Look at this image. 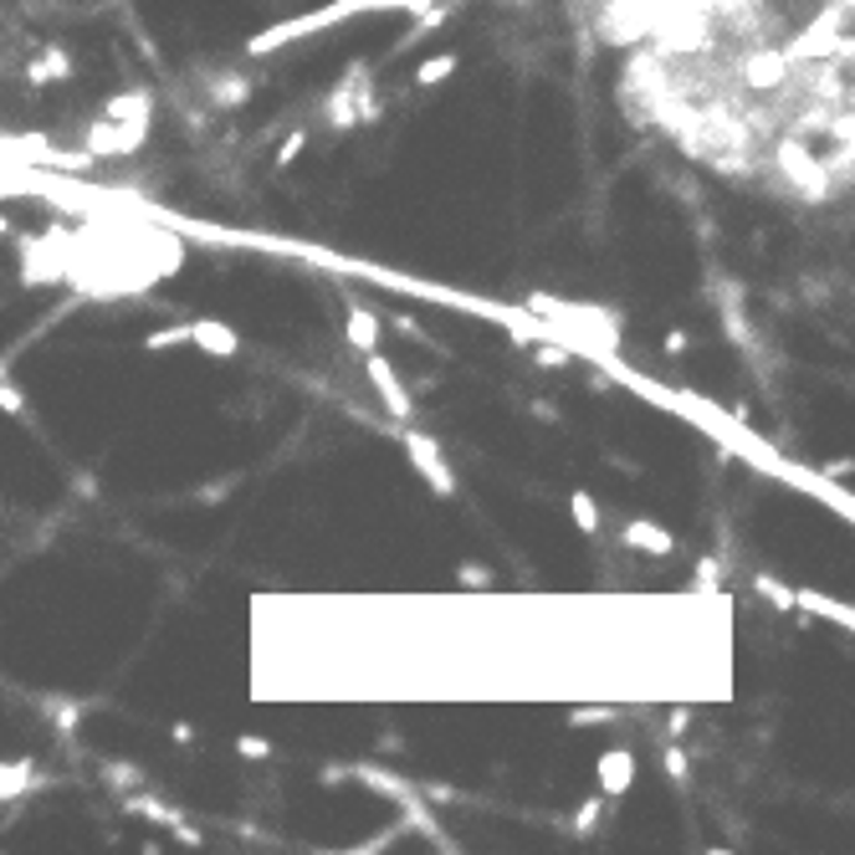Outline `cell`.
Returning <instances> with one entry per match:
<instances>
[{
  "mask_svg": "<svg viewBox=\"0 0 855 855\" xmlns=\"http://www.w3.org/2000/svg\"><path fill=\"white\" fill-rule=\"evenodd\" d=\"M144 139H149V123L103 113L98 123L87 129V154H93V159H123V154H134Z\"/></svg>",
  "mask_w": 855,
  "mask_h": 855,
  "instance_id": "1",
  "label": "cell"
},
{
  "mask_svg": "<svg viewBox=\"0 0 855 855\" xmlns=\"http://www.w3.org/2000/svg\"><path fill=\"white\" fill-rule=\"evenodd\" d=\"M400 441H405V451H410V461H416L420 477L436 486L441 497H451V492H456V477H451V467H446V456H441L436 441L420 436V431H400Z\"/></svg>",
  "mask_w": 855,
  "mask_h": 855,
  "instance_id": "2",
  "label": "cell"
},
{
  "mask_svg": "<svg viewBox=\"0 0 855 855\" xmlns=\"http://www.w3.org/2000/svg\"><path fill=\"white\" fill-rule=\"evenodd\" d=\"M364 370H370V380H374V389H380V400H385V410L400 425H410L416 420V405H410V395H405V385H400V374L389 370L380 353H364Z\"/></svg>",
  "mask_w": 855,
  "mask_h": 855,
  "instance_id": "3",
  "label": "cell"
},
{
  "mask_svg": "<svg viewBox=\"0 0 855 855\" xmlns=\"http://www.w3.org/2000/svg\"><path fill=\"white\" fill-rule=\"evenodd\" d=\"M594 784H600V794H625V788L636 784V754L630 748H610V754H600V763H594Z\"/></svg>",
  "mask_w": 855,
  "mask_h": 855,
  "instance_id": "4",
  "label": "cell"
},
{
  "mask_svg": "<svg viewBox=\"0 0 855 855\" xmlns=\"http://www.w3.org/2000/svg\"><path fill=\"white\" fill-rule=\"evenodd\" d=\"M625 543H630V549H640V554H655V558H666L671 549H676V538H671L666 528L646 522V518H630V522H625Z\"/></svg>",
  "mask_w": 855,
  "mask_h": 855,
  "instance_id": "5",
  "label": "cell"
},
{
  "mask_svg": "<svg viewBox=\"0 0 855 855\" xmlns=\"http://www.w3.org/2000/svg\"><path fill=\"white\" fill-rule=\"evenodd\" d=\"M190 328H195V349H205L210 359H231V353H236V328H226V323L195 318Z\"/></svg>",
  "mask_w": 855,
  "mask_h": 855,
  "instance_id": "6",
  "label": "cell"
},
{
  "mask_svg": "<svg viewBox=\"0 0 855 855\" xmlns=\"http://www.w3.org/2000/svg\"><path fill=\"white\" fill-rule=\"evenodd\" d=\"M349 344L359 353L380 349V318H374L370 308H359V302H349Z\"/></svg>",
  "mask_w": 855,
  "mask_h": 855,
  "instance_id": "7",
  "label": "cell"
},
{
  "mask_svg": "<svg viewBox=\"0 0 855 855\" xmlns=\"http://www.w3.org/2000/svg\"><path fill=\"white\" fill-rule=\"evenodd\" d=\"M246 98H252V83H246L241 72H216V77H210V103H216V108H241Z\"/></svg>",
  "mask_w": 855,
  "mask_h": 855,
  "instance_id": "8",
  "label": "cell"
},
{
  "mask_svg": "<svg viewBox=\"0 0 855 855\" xmlns=\"http://www.w3.org/2000/svg\"><path fill=\"white\" fill-rule=\"evenodd\" d=\"M72 62H68V51H41L36 62H26V83L41 87V83H57V77H68Z\"/></svg>",
  "mask_w": 855,
  "mask_h": 855,
  "instance_id": "9",
  "label": "cell"
},
{
  "mask_svg": "<svg viewBox=\"0 0 855 855\" xmlns=\"http://www.w3.org/2000/svg\"><path fill=\"white\" fill-rule=\"evenodd\" d=\"M451 72H456V57H451V51H441V57H425V62H420V68H416V83H420V87H431V83H446Z\"/></svg>",
  "mask_w": 855,
  "mask_h": 855,
  "instance_id": "10",
  "label": "cell"
},
{
  "mask_svg": "<svg viewBox=\"0 0 855 855\" xmlns=\"http://www.w3.org/2000/svg\"><path fill=\"white\" fill-rule=\"evenodd\" d=\"M569 507H574V522H579V533H600V507H594V497H589V492H574Z\"/></svg>",
  "mask_w": 855,
  "mask_h": 855,
  "instance_id": "11",
  "label": "cell"
},
{
  "mask_svg": "<svg viewBox=\"0 0 855 855\" xmlns=\"http://www.w3.org/2000/svg\"><path fill=\"white\" fill-rule=\"evenodd\" d=\"M174 344H195V328H190V323H174V328H165V334L144 338V349H174Z\"/></svg>",
  "mask_w": 855,
  "mask_h": 855,
  "instance_id": "12",
  "label": "cell"
},
{
  "mask_svg": "<svg viewBox=\"0 0 855 855\" xmlns=\"http://www.w3.org/2000/svg\"><path fill=\"white\" fill-rule=\"evenodd\" d=\"M600 794H589L585 805H579V815H574V835H589V830H594V824H600Z\"/></svg>",
  "mask_w": 855,
  "mask_h": 855,
  "instance_id": "13",
  "label": "cell"
},
{
  "mask_svg": "<svg viewBox=\"0 0 855 855\" xmlns=\"http://www.w3.org/2000/svg\"><path fill=\"white\" fill-rule=\"evenodd\" d=\"M16 784H32V763H5V799H16Z\"/></svg>",
  "mask_w": 855,
  "mask_h": 855,
  "instance_id": "14",
  "label": "cell"
},
{
  "mask_svg": "<svg viewBox=\"0 0 855 855\" xmlns=\"http://www.w3.org/2000/svg\"><path fill=\"white\" fill-rule=\"evenodd\" d=\"M661 769H666V779L682 784V779H687V754H682V748H666V754H661Z\"/></svg>",
  "mask_w": 855,
  "mask_h": 855,
  "instance_id": "15",
  "label": "cell"
},
{
  "mask_svg": "<svg viewBox=\"0 0 855 855\" xmlns=\"http://www.w3.org/2000/svg\"><path fill=\"white\" fill-rule=\"evenodd\" d=\"M302 144H308V134H287V144H282V149H277V169H287V165H292V159H298V154H302Z\"/></svg>",
  "mask_w": 855,
  "mask_h": 855,
  "instance_id": "16",
  "label": "cell"
},
{
  "mask_svg": "<svg viewBox=\"0 0 855 855\" xmlns=\"http://www.w3.org/2000/svg\"><path fill=\"white\" fill-rule=\"evenodd\" d=\"M456 579H461V585H492V569H482V564H461Z\"/></svg>",
  "mask_w": 855,
  "mask_h": 855,
  "instance_id": "17",
  "label": "cell"
},
{
  "mask_svg": "<svg viewBox=\"0 0 855 855\" xmlns=\"http://www.w3.org/2000/svg\"><path fill=\"white\" fill-rule=\"evenodd\" d=\"M241 754H246V758H267L272 748H267L262 738H241Z\"/></svg>",
  "mask_w": 855,
  "mask_h": 855,
  "instance_id": "18",
  "label": "cell"
},
{
  "mask_svg": "<svg viewBox=\"0 0 855 855\" xmlns=\"http://www.w3.org/2000/svg\"><path fill=\"white\" fill-rule=\"evenodd\" d=\"M564 359H569V353H564V349H538V364H554V370H558Z\"/></svg>",
  "mask_w": 855,
  "mask_h": 855,
  "instance_id": "19",
  "label": "cell"
},
{
  "mask_svg": "<svg viewBox=\"0 0 855 855\" xmlns=\"http://www.w3.org/2000/svg\"><path fill=\"white\" fill-rule=\"evenodd\" d=\"M855 461H824V477H851Z\"/></svg>",
  "mask_w": 855,
  "mask_h": 855,
  "instance_id": "20",
  "label": "cell"
},
{
  "mask_svg": "<svg viewBox=\"0 0 855 855\" xmlns=\"http://www.w3.org/2000/svg\"><path fill=\"white\" fill-rule=\"evenodd\" d=\"M666 353H687V334L676 328V334H666Z\"/></svg>",
  "mask_w": 855,
  "mask_h": 855,
  "instance_id": "21",
  "label": "cell"
},
{
  "mask_svg": "<svg viewBox=\"0 0 855 855\" xmlns=\"http://www.w3.org/2000/svg\"><path fill=\"white\" fill-rule=\"evenodd\" d=\"M169 733H174V743H190V738H195V727H190V722H174Z\"/></svg>",
  "mask_w": 855,
  "mask_h": 855,
  "instance_id": "22",
  "label": "cell"
}]
</instances>
